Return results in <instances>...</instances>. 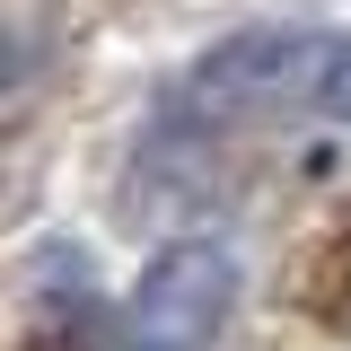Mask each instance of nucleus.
<instances>
[{"label":"nucleus","mask_w":351,"mask_h":351,"mask_svg":"<svg viewBox=\"0 0 351 351\" xmlns=\"http://www.w3.org/2000/svg\"><path fill=\"white\" fill-rule=\"evenodd\" d=\"M193 114L211 123H351V36L334 27H246L193 62Z\"/></svg>","instance_id":"obj_1"},{"label":"nucleus","mask_w":351,"mask_h":351,"mask_svg":"<svg viewBox=\"0 0 351 351\" xmlns=\"http://www.w3.org/2000/svg\"><path fill=\"white\" fill-rule=\"evenodd\" d=\"M237 290H246L237 246H219V237H176L167 255L141 272L123 325L97 351H211L219 334H228V316H237Z\"/></svg>","instance_id":"obj_2"}]
</instances>
